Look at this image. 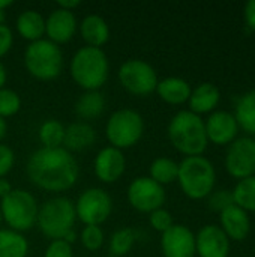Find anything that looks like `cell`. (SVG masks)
Listing matches in <instances>:
<instances>
[{"instance_id":"obj_10","label":"cell","mask_w":255,"mask_h":257,"mask_svg":"<svg viewBox=\"0 0 255 257\" xmlns=\"http://www.w3.org/2000/svg\"><path fill=\"white\" fill-rule=\"evenodd\" d=\"M75 215L84 226H101L113 211L110 194L98 187L84 190L75 202Z\"/></svg>"},{"instance_id":"obj_41","label":"cell","mask_w":255,"mask_h":257,"mask_svg":"<svg viewBox=\"0 0 255 257\" xmlns=\"http://www.w3.org/2000/svg\"><path fill=\"white\" fill-rule=\"evenodd\" d=\"M6 80H8V72H6L5 65H3V63H2V60H0V89H3V87H5Z\"/></svg>"},{"instance_id":"obj_12","label":"cell","mask_w":255,"mask_h":257,"mask_svg":"<svg viewBox=\"0 0 255 257\" xmlns=\"http://www.w3.org/2000/svg\"><path fill=\"white\" fill-rule=\"evenodd\" d=\"M227 172L239 179L251 178L255 173V140L251 137L237 139L231 143L225 157Z\"/></svg>"},{"instance_id":"obj_8","label":"cell","mask_w":255,"mask_h":257,"mask_svg":"<svg viewBox=\"0 0 255 257\" xmlns=\"http://www.w3.org/2000/svg\"><path fill=\"white\" fill-rule=\"evenodd\" d=\"M144 133L143 116L132 108L116 110L105 125V136L110 146L120 151L137 145Z\"/></svg>"},{"instance_id":"obj_18","label":"cell","mask_w":255,"mask_h":257,"mask_svg":"<svg viewBox=\"0 0 255 257\" xmlns=\"http://www.w3.org/2000/svg\"><path fill=\"white\" fill-rule=\"evenodd\" d=\"M221 224L224 233L234 241H243L251 229L248 214L236 205L221 212Z\"/></svg>"},{"instance_id":"obj_3","label":"cell","mask_w":255,"mask_h":257,"mask_svg":"<svg viewBox=\"0 0 255 257\" xmlns=\"http://www.w3.org/2000/svg\"><path fill=\"white\" fill-rule=\"evenodd\" d=\"M72 80L84 90H99L108 78L110 63L105 51L96 47H81L71 59Z\"/></svg>"},{"instance_id":"obj_14","label":"cell","mask_w":255,"mask_h":257,"mask_svg":"<svg viewBox=\"0 0 255 257\" xmlns=\"http://www.w3.org/2000/svg\"><path fill=\"white\" fill-rule=\"evenodd\" d=\"M161 248L164 257H194L195 236L186 226L173 224L162 233Z\"/></svg>"},{"instance_id":"obj_27","label":"cell","mask_w":255,"mask_h":257,"mask_svg":"<svg viewBox=\"0 0 255 257\" xmlns=\"http://www.w3.org/2000/svg\"><path fill=\"white\" fill-rule=\"evenodd\" d=\"M149 170H150V176L149 178L164 187L167 184H171V182L177 181L179 164L174 160H171V158L162 157V158L153 160Z\"/></svg>"},{"instance_id":"obj_43","label":"cell","mask_w":255,"mask_h":257,"mask_svg":"<svg viewBox=\"0 0 255 257\" xmlns=\"http://www.w3.org/2000/svg\"><path fill=\"white\" fill-rule=\"evenodd\" d=\"M6 133H8V123L3 117H0V142L5 139Z\"/></svg>"},{"instance_id":"obj_9","label":"cell","mask_w":255,"mask_h":257,"mask_svg":"<svg viewBox=\"0 0 255 257\" xmlns=\"http://www.w3.org/2000/svg\"><path fill=\"white\" fill-rule=\"evenodd\" d=\"M119 81L122 87L135 96H147L156 90L158 74L155 68L141 59H128L119 68Z\"/></svg>"},{"instance_id":"obj_29","label":"cell","mask_w":255,"mask_h":257,"mask_svg":"<svg viewBox=\"0 0 255 257\" xmlns=\"http://www.w3.org/2000/svg\"><path fill=\"white\" fill-rule=\"evenodd\" d=\"M135 241H137V235L131 227L117 229L110 239V247H108L110 254L114 257L126 256L132 250Z\"/></svg>"},{"instance_id":"obj_4","label":"cell","mask_w":255,"mask_h":257,"mask_svg":"<svg viewBox=\"0 0 255 257\" xmlns=\"http://www.w3.org/2000/svg\"><path fill=\"white\" fill-rule=\"evenodd\" d=\"M215 178L213 164L201 155L186 157L179 164L177 181L182 191L189 199L200 200L210 196L215 187Z\"/></svg>"},{"instance_id":"obj_24","label":"cell","mask_w":255,"mask_h":257,"mask_svg":"<svg viewBox=\"0 0 255 257\" xmlns=\"http://www.w3.org/2000/svg\"><path fill=\"white\" fill-rule=\"evenodd\" d=\"M105 110V98L99 90H84L75 102V113L84 120L96 119Z\"/></svg>"},{"instance_id":"obj_11","label":"cell","mask_w":255,"mask_h":257,"mask_svg":"<svg viewBox=\"0 0 255 257\" xmlns=\"http://www.w3.org/2000/svg\"><path fill=\"white\" fill-rule=\"evenodd\" d=\"M126 197L135 211L150 214L165 203V190L149 176H138L129 184Z\"/></svg>"},{"instance_id":"obj_35","label":"cell","mask_w":255,"mask_h":257,"mask_svg":"<svg viewBox=\"0 0 255 257\" xmlns=\"http://www.w3.org/2000/svg\"><path fill=\"white\" fill-rule=\"evenodd\" d=\"M44 257H74V250L72 245H69L63 239H54L47 247Z\"/></svg>"},{"instance_id":"obj_39","label":"cell","mask_w":255,"mask_h":257,"mask_svg":"<svg viewBox=\"0 0 255 257\" xmlns=\"http://www.w3.org/2000/svg\"><path fill=\"white\" fill-rule=\"evenodd\" d=\"M80 5H81V0H59L57 2V8L71 11V12H74V9L78 8Z\"/></svg>"},{"instance_id":"obj_22","label":"cell","mask_w":255,"mask_h":257,"mask_svg":"<svg viewBox=\"0 0 255 257\" xmlns=\"http://www.w3.org/2000/svg\"><path fill=\"white\" fill-rule=\"evenodd\" d=\"M15 26L18 35L29 42L39 41L45 35V18L33 9L23 11L18 15Z\"/></svg>"},{"instance_id":"obj_26","label":"cell","mask_w":255,"mask_h":257,"mask_svg":"<svg viewBox=\"0 0 255 257\" xmlns=\"http://www.w3.org/2000/svg\"><path fill=\"white\" fill-rule=\"evenodd\" d=\"M234 117L237 125L255 136V89L239 98Z\"/></svg>"},{"instance_id":"obj_46","label":"cell","mask_w":255,"mask_h":257,"mask_svg":"<svg viewBox=\"0 0 255 257\" xmlns=\"http://www.w3.org/2000/svg\"><path fill=\"white\" fill-rule=\"evenodd\" d=\"M2 221H3V217H2V211H0V226H2Z\"/></svg>"},{"instance_id":"obj_45","label":"cell","mask_w":255,"mask_h":257,"mask_svg":"<svg viewBox=\"0 0 255 257\" xmlns=\"http://www.w3.org/2000/svg\"><path fill=\"white\" fill-rule=\"evenodd\" d=\"M6 21V11H0V24H5Z\"/></svg>"},{"instance_id":"obj_37","label":"cell","mask_w":255,"mask_h":257,"mask_svg":"<svg viewBox=\"0 0 255 257\" xmlns=\"http://www.w3.org/2000/svg\"><path fill=\"white\" fill-rule=\"evenodd\" d=\"M14 44V35L11 27L6 24H0V59L11 50Z\"/></svg>"},{"instance_id":"obj_17","label":"cell","mask_w":255,"mask_h":257,"mask_svg":"<svg viewBox=\"0 0 255 257\" xmlns=\"http://www.w3.org/2000/svg\"><path fill=\"white\" fill-rule=\"evenodd\" d=\"M206 126V136L207 140L215 145H228L234 142L239 125L236 122V117L228 111H215L210 114Z\"/></svg>"},{"instance_id":"obj_5","label":"cell","mask_w":255,"mask_h":257,"mask_svg":"<svg viewBox=\"0 0 255 257\" xmlns=\"http://www.w3.org/2000/svg\"><path fill=\"white\" fill-rule=\"evenodd\" d=\"M24 66L27 72L38 80H54L62 72L63 53L57 44L42 38L27 45L24 51Z\"/></svg>"},{"instance_id":"obj_28","label":"cell","mask_w":255,"mask_h":257,"mask_svg":"<svg viewBox=\"0 0 255 257\" xmlns=\"http://www.w3.org/2000/svg\"><path fill=\"white\" fill-rule=\"evenodd\" d=\"M42 148H62L65 140V126L56 119H48L42 122L38 131Z\"/></svg>"},{"instance_id":"obj_13","label":"cell","mask_w":255,"mask_h":257,"mask_svg":"<svg viewBox=\"0 0 255 257\" xmlns=\"http://www.w3.org/2000/svg\"><path fill=\"white\" fill-rule=\"evenodd\" d=\"M126 169V160L120 149L107 146L102 148L93 161V170L96 178L104 184H113L119 181Z\"/></svg>"},{"instance_id":"obj_44","label":"cell","mask_w":255,"mask_h":257,"mask_svg":"<svg viewBox=\"0 0 255 257\" xmlns=\"http://www.w3.org/2000/svg\"><path fill=\"white\" fill-rule=\"evenodd\" d=\"M14 5L12 0H0V11H6L8 8H11Z\"/></svg>"},{"instance_id":"obj_15","label":"cell","mask_w":255,"mask_h":257,"mask_svg":"<svg viewBox=\"0 0 255 257\" xmlns=\"http://www.w3.org/2000/svg\"><path fill=\"white\" fill-rule=\"evenodd\" d=\"M195 253L200 257H227L230 241L218 226H204L195 236Z\"/></svg>"},{"instance_id":"obj_2","label":"cell","mask_w":255,"mask_h":257,"mask_svg":"<svg viewBox=\"0 0 255 257\" xmlns=\"http://www.w3.org/2000/svg\"><path fill=\"white\" fill-rule=\"evenodd\" d=\"M168 139L171 145L186 157L201 155L209 142L203 119L189 110H182L173 116L168 123Z\"/></svg>"},{"instance_id":"obj_25","label":"cell","mask_w":255,"mask_h":257,"mask_svg":"<svg viewBox=\"0 0 255 257\" xmlns=\"http://www.w3.org/2000/svg\"><path fill=\"white\" fill-rule=\"evenodd\" d=\"M29 242L23 233L11 229H0V257H26Z\"/></svg>"},{"instance_id":"obj_36","label":"cell","mask_w":255,"mask_h":257,"mask_svg":"<svg viewBox=\"0 0 255 257\" xmlns=\"http://www.w3.org/2000/svg\"><path fill=\"white\" fill-rule=\"evenodd\" d=\"M14 164H15V154H14V151L9 146L0 143V179L5 178L11 172Z\"/></svg>"},{"instance_id":"obj_7","label":"cell","mask_w":255,"mask_h":257,"mask_svg":"<svg viewBox=\"0 0 255 257\" xmlns=\"http://www.w3.org/2000/svg\"><path fill=\"white\" fill-rule=\"evenodd\" d=\"M0 211L3 221L11 227V230L23 233L36 224L39 206L32 193L21 188H14L6 197L2 199Z\"/></svg>"},{"instance_id":"obj_16","label":"cell","mask_w":255,"mask_h":257,"mask_svg":"<svg viewBox=\"0 0 255 257\" xmlns=\"http://www.w3.org/2000/svg\"><path fill=\"white\" fill-rule=\"evenodd\" d=\"M77 18L74 12L56 8L45 18V35L54 44H65L72 39L77 32Z\"/></svg>"},{"instance_id":"obj_42","label":"cell","mask_w":255,"mask_h":257,"mask_svg":"<svg viewBox=\"0 0 255 257\" xmlns=\"http://www.w3.org/2000/svg\"><path fill=\"white\" fill-rule=\"evenodd\" d=\"M62 239H63L65 242H68L69 245H72V244L77 241V233H75V230H74V229H72V230H69V232H68Z\"/></svg>"},{"instance_id":"obj_40","label":"cell","mask_w":255,"mask_h":257,"mask_svg":"<svg viewBox=\"0 0 255 257\" xmlns=\"http://www.w3.org/2000/svg\"><path fill=\"white\" fill-rule=\"evenodd\" d=\"M12 190H14V188H12L11 182H9L8 179L2 178V179H0V199L6 197V196H8V194H9Z\"/></svg>"},{"instance_id":"obj_33","label":"cell","mask_w":255,"mask_h":257,"mask_svg":"<svg viewBox=\"0 0 255 257\" xmlns=\"http://www.w3.org/2000/svg\"><path fill=\"white\" fill-rule=\"evenodd\" d=\"M149 223H150L152 229H155L156 232H161V233L167 232L174 224L171 214L167 209H164V208L150 212L149 214Z\"/></svg>"},{"instance_id":"obj_21","label":"cell","mask_w":255,"mask_h":257,"mask_svg":"<svg viewBox=\"0 0 255 257\" xmlns=\"http://www.w3.org/2000/svg\"><path fill=\"white\" fill-rule=\"evenodd\" d=\"M96 140V133L92 125L86 122H74L65 128L63 146L66 151H83L90 148Z\"/></svg>"},{"instance_id":"obj_1","label":"cell","mask_w":255,"mask_h":257,"mask_svg":"<svg viewBox=\"0 0 255 257\" xmlns=\"http://www.w3.org/2000/svg\"><path fill=\"white\" fill-rule=\"evenodd\" d=\"M26 173L38 188L62 193L75 185L80 169L74 155L63 146L41 148L29 157Z\"/></svg>"},{"instance_id":"obj_6","label":"cell","mask_w":255,"mask_h":257,"mask_svg":"<svg viewBox=\"0 0 255 257\" xmlns=\"http://www.w3.org/2000/svg\"><path fill=\"white\" fill-rule=\"evenodd\" d=\"M77 220L75 206L68 197H53L39 206L36 224L50 239H62L74 229Z\"/></svg>"},{"instance_id":"obj_30","label":"cell","mask_w":255,"mask_h":257,"mask_svg":"<svg viewBox=\"0 0 255 257\" xmlns=\"http://www.w3.org/2000/svg\"><path fill=\"white\" fill-rule=\"evenodd\" d=\"M234 205L245 212H255V176L242 179L233 191Z\"/></svg>"},{"instance_id":"obj_23","label":"cell","mask_w":255,"mask_h":257,"mask_svg":"<svg viewBox=\"0 0 255 257\" xmlns=\"http://www.w3.org/2000/svg\"><path fill=\"white\" fill-rule=\"evenodd\" d=\"M189 111L195 114H203L212 111L219 102V90L212 83H203L197 86L189 96Z\"/></svg>"},{"instance_id":"obj_34","label":"cell","mask_w":255,"mask_h":257,"mask_svg":"<svg viewBox=\"0 0 255 257\" xmlns=\"http://www.w3.org/2000/svg\"><path fill=\"white\" fill-rule=\"evenodd\" d=\"M234 205V199H233V191H228V190H221V191H216L210 196L209 199V206L210 209L216 211V212H222L224 209L230 208Z\"/></svg>"},{"instance_id":"obj_38","label":"cell","mask_w":255,"mask_h":257,"mask_svg":"<svg viewBox=\"0 0 255 257\" xmlns=\"http://www.w3.org/2000/svg\"><path fill=\"white\" fill-rule=\"evenodd\" d=\"M245 21H246V26L255 30V0H249L246 5H245Z\"/></svg>"},{"instance_id":"obj_31","label":"cell","mask_w":255,"mask_h":257,"mask_svg":"<svg viewBox=\"0 0 255 257\" xmlns=\"http://www.w3.org/2000/svg\"><path fill=\"white\" fill-rule=\"evenodd\" d=\"M21 98L12 89H0V117H9L20 111Z\"/></svg>"},{"instance_id":"obj_19","label":"cell","mask_w":255,"mask_h":257,"mask_svg":"<svg viewBox=\"0 0 255 257\" xmlns=\"http://www.w3.org/2000/svg\"><path fill=\"white\" fill-rule=\"evenodd\" d=\"M80 35L87 47L101 48L110 39V27L99 15H87L80 23Z\"/></svg>"},{"instance_id":"obj_32","label":"cell","mask_w":255,"mask_h":257,"mask_svg":"<svg viewBox=\"0 0 255 257\" xmlns=\"http://www.w3.org/2000/svg\"><path fill=\"white\" fill-rule=\"evenodd\" d=\"M81 245L89 251H96L104 245L105 235L101 229V226H84V229L80 233Z\"/></svg>"},{"instance_id":"obj_20","label":"cell","mask_w":255,"mask_h":257,"mask_svg":"<svg viewBox=\"0 0 255 257\" xmlns=\"http://www.w3.org/2000/svg\"><path fill=\"white\" fill-rule=\"evenodd\" d=\"M191 92L192 90H191L189 83L179 77H167L158 81V86H156L158 96L167 104H173V105L186 102L191 96Z\"/></svg>"}]
</instances>
